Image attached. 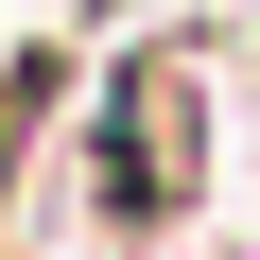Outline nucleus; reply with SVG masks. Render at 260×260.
I'll return each instance as SVG.
<instances>
[{"label": "nucleus", "instance_id": "1", "mask_svg": "<svg viewBox=\"0 0 260 260\" xmlns=\"http://www.w3.org/2000/svg\"><path fill=\"white\" fill-rule=\"evenodd\" d=\"M191 174H208V70L191 52H121V87H104V208L174 225Z\"/></svg>", "mask_w": 260, "mask_h": 260}]
</instances>
